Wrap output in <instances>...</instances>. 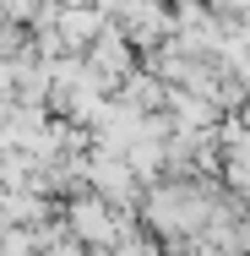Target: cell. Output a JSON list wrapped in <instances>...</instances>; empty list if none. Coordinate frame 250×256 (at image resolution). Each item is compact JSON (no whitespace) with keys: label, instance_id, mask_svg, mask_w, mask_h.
<instances>
[{"label":"cell","instance_id":"obj_1","mask_svg":"<svg viewBox=\"0 0 250 256\" xmlns=\"http://www.w3.org/2000/svg\"><path fill=\"white\" fill-rule=\"evenodd\" d=\"M212 191L196 186L191 174H174V180H152V196L142 202V218H147L158 234H169V240H191L201 224H207V212H212Z\"/></svg>","mask_w":250,"mask_h":256},{"label":"cell","instance_id":"obj_2","mask_svg":"<svg viewBox=\"0 0 250 256\" xmlns=\"http://www.w3.org/2000/svg\"><path fill=\"white\" fill-rule=\"evenodd\" d=\"M60 224H65V229H71V240H82L87 251H103L114 234L136 229L131 207H109L103 196H93V191H82V196H71V202L60 207Z\"/></svg>","mask_w":250,"mask_h":256},{"label":"cell","instance_id":"obj_3","mask_svg":"<svg viewBox=\"0 0 250 256\" xmlns=\"http://www.w3.org/2000/svg\"><path fill=\"white\" fill-rule=\"evenodd\" d=\"M82 186L93 191V196H103L109 207H136V174L125 169V158H120V148H103V142H93L87 153H82Z\"/></svg>","mask_w":250,"mask_h":256},{"label":"cell","instance_id":"obj_4","mask_svg":"<svg viewBox=\"0 0 250 256\" xmlns=\"http://www.w3.org/2000/svg\"><path fill=\"white\" fill-rule=\"evenodd\" d=\"M87 54H93V66H87V71L103 76L109 88L131 71V44H125V33H120V28H98V38L87 44Z\"/></svg>","mask_w":250,"mask_h":256},{"label":"cell","instance_id":"obj_5","mask_svg":"<svg viewBox=\"0 0 250 256\" xmlns=\"http://www.w3.org/2000/svg\"><path fill=\"white\" fill-rule=\"evenodd\" d=\"M98 28H103V16H98V11H87L82 0H76V6H65V11L54 16V33H60V44H65L71 54L87 50V44L98 38Z\"/></svg>","mask_w":250,"mask_h":256},{"label":"cell","instance_id":"obj_6","mask_svg":"<svg viewBox=\"0 0 250 256\" xmlns=\"http://www.w3.org/2000/svg\"><path fill=\"white\" fill-rule=\"evenodd\" d=\"M33 256H38V251H33Z\"/></svg>","mask_w":250,"mask_h":256}]
</instances>
